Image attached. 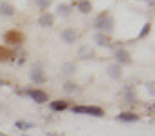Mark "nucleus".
<instances>
[{
	"label": "nucleus",
	"mask_w": 155,
	"mask_h": 136,
	"mask_svg": "<svg viewBox=\"0 0 155 136\" xmlns=\"http://www.w3.org/2000/svg\"><path fill=\"white\" fill-rule=\"evenodd\" d=\"M76 37H78V33L74 31V29H71V27L61 31V40H63V42H67V44H72V42L76 40Z\"/></svg>",
	"instance_id": "nucleus-5"
},
{
	"label": "nucleus",
	"mask_w": 155,
	"mask_h": 136,
	"mask_svg": "<svg viewBox=\"0 0 155 136\" xmlns=\"http://www.w3.org/2000/svg\"><path fill=\"white\" fill-rule=\"evenodd\" d=\"M78 9H79L81 13H88V11L92 9V5H90V2H88V0H81V2L78 4Z\"/></svg>",
	"instance_id": "nucleus-13"
},
{
	"label": "nucleus",
	"mask_w": 155,
	"mask_h": 136,
	"mask_svg": "<svg viewBox=\"0 0 155 136\" xmlns=\"http://www.w3.org/2000/svg\"><path fill=\"white\" fill-rule=\"evenodd\" d=\"M108 75L112 78H119L121 76V65H110L108 67Z\"/></svg>",
	"instance_id": "nucleus-14"
},
{
	"label": "nucleus",
	"mask_w": 155,
	"mask_h": 136,
	"mask_svg": "<svg viewBox=\"0 0 155 136\" xmlns=\"http://www.w3.org/2000/svg\"><path fill=\"white\" fill-rule=\"evenodd\" d=\"M74 89H76L74 84H67V85H65V91H74Z\"/></svg>",
	"instance_id": "nucleus-20"
},
{
	"label": "nucleus",
	"mask_w": 155,
	"mask_h": 136,
	"mask_svg": "<svg viewBox=\"0 0 155 136\" xmlns=\"http://www.w3.org/2000/svg\"><path fill=\"white\" fill-rule=\"evenodd\" d=\"M49 107H51V111H65L69 107V102L67 100H56V102H51Z\"/></svg>",
	"instance_id": "nucleus-8"
},
{
	"label": "nucleus",
	"mask_w": 155,
	"mask_h": 136,
	"mask_svg": "<svg viewBox=\"0 0 155 136\" xmlns=\"http://www.w3.org/2000/svg\"><path fill=\"white\" fill-rule=\"evenodd\" d=\"M116 58H117V62H119V64H132V58H130L128 51H124V49H117Z\"/></svg>",
	"instance_id": "nucleus-7"
},
{
	"label": "nucleus",
	"mask_w": 155,
	"mask_h": 136,
	"mask_svg": "<svg viewBox=\"0 0 155 136\" xmlns=\"http://www.w3.org/2000/svg\"><path fill=\"white\" fill-rule=\"evenodd\" d=\"M117 120H119V122H137V120H139V114H134V113H121V114H117Z\"/></svg>",
	"instance_id": "nucleus-10"
},
{
	"label": "nucleus",
	"mask_w": 155,
	"mask_h": 136,
	"mask_svg": "<svg viewBox=\"0 0 155 136\" xmlns=\"http://www.w3.org/2000/svg\"><path fill=\"white\" fill-rule=\"evenodd\" d=\"M13 56H15V51L13 49L0 45V62H9V60H13Z\"/></svg>",
	"instance_id": "nucleus-6"
},
{
	"label": "nucleus",
	"mask_w": 155,
	"mask_h": 136,
	"mask_svg": "<svg viewBox=\"0 0 155 136\" xmlns=\"http://www.w3.org/2000/svg\"><path fill=\"white\" fill-rule=\"evenodd\" d=\"M0 136H2V134H0Z\"/></svg>",
	"instance_id": "nucleus-22"
},
{
	"label": "nucleus",
	"mask_w": 155,
	"mask_h": 136,
	"mask_svg": "<svg viewBox=\"0 0 155 136\" xmlns=\"http://www.w3.org/2000/svg\"><path fill=\"white\" fill-rule=\"evenodd\" d=\"M150 2H152V0H150Z\"/></svg>",
	"instance_id": "nucleus-21"
},
{
	"label": "nucleus",
	"mask_w": 155,
	"mask_h": 136,
	"mask_svg": "<svg viewBox=\"0 0 155 136\" xmlns=\"http://www.w3.org/2000/svg\"><path fill=\"white\" fill-rule=\"evenodd\" d=\"M13 13H15V7H13V5H9V4H2V5H0V15L11 16Z\"/></svg>",
	"instance_id": "nucleus-12"
},
{
	"label": "nucleus",
	"mask_w": 155,
	"mask_h": 136,
	"mask_svg": "<svg viewBox=\"0 0 155 136\" xmlns=\"http://www.w3.org/2000/svg\"><path fill=\"white\" fill-rule=\"evenodd\" d=\"M31 78H33V82H36V84H41L45 78H43V73H41V69L40 67H35L33 71H31Z\"/></svg>",
	"instance_id": "nucleus-11"
},
{
	"label": "nucleus",
	"mask_w": 155,
	"mask_h": 136,
	"mask_svg": "<svg viewBox=\"0 0 155 136\" xmlns=\"http://www.w3.org/2000/svg\"><path fill=\"white\" fill-rule=\"evenodd\" d=\"M4 40H5L7 44H11V45H20V44H24L25 37H24V33L13 29V31H7V33L4 35Z\"/></svg>",
	"instance_id": "nucleus-3"
},
{
	"label": "nucleus",
	"mask_w": 155,
	"mask_h": 136,
	"mask_svg": "<svg viewBox=\"0 0 155 136\" xmlns=\"http://www.w3.org/2000/svg\"><path fill=\"white\" fill-rule=\"evenodd\" d=\"M15 125H16V129H22V131H27V129H33V127H35V125L29 124V122H16Z\"/></svg>",
	"instance_id": "nucleus-16"
},
{
	"label": "nucleus",
	"mask_w": 155,
	"mask_h": 136,
	"mask_svg": "<svg viewBox=\"0 0 155 136\" xmlns=\"http://www.w3.org/2000/svg\"><path fill=\"white\" fill-rule=\"evenodd\" d=\"M36 4H38L41 9H45V7H49V4H51V0H36Z\"/></svg>",
	"instance_id": "nucleus-18"
},
{
	"label": "nucleus",
	"mask_w": 155,
	"mask_h": 136,
	"mask_svg": "<svg viewBox=\"0 0 155 136\" xmlns=\"http://www.w3.org/2000/svg\"><path fill=\"white\" fill-rule=\"evenodd\" d=\"M74 114H90V116H103V109L96 105H74L72 107Z\"/></svg>",
	"instance_id": "nucleus-2"
},
{
	"label": "nucleus",
	"mask_w": 155,
	"mask_h": 136,
	"mask_svg": "<svg viewBox=\"0 0 155 136\" xmlns=\"http://www.w3.org/2000/svg\"><path fill=\"white\" fill-rule=\"evenodd\" d=\"M94 26H96L99 31H112V29H114V18L105 11V13H101V15L96 18Z\"/></svg>",
	"instance_id": "nucleus-1"
},
{
	"label": "nucleus",
	"mask_w": 155,
	"mask_h": 136,
	"mask_svg": "<svg viewBox=\"0 0 155 136\" xmlns=\"http://www.w3.org/2000/svg\"><path fill=\"white\" fill-rule=\"evenodd\" d=\"M96 42H97L99 45H107V47L112 44V42H110V38H108V37H105V35H96Z\"/></svg>",
	"instance_id": "nucleus-15"
},
{
	"label": "nucleus",
	"mask_w": 155,
	"mask_h": 136,
	"mask_svg": "<svg viewBox=\"0 0 155 136\" xmlns=\"http://www.w3.org/2000/svg\"><path fill=\"white\" fill-rule=\"evenodd\" d=\"M69 11H71L69 5H65V4H60V5H58V13H60V15H69Z\"/></svg>",
	"instance_id": "nucleus-17"
},
{
	"label": "nucleus",
	"mask_w": 155,
	"mask_h": 136,
	"mask_svg": "<svg viewBox=\"0 0 155 136\" xmlns=\"http://www.w3.org/2000/svg\"><path fill=\"white\" fill-rule=\"evenodd\" d=\"M24 94H27L29 98H33L36 103H45L49 100L47 92H43V91H40V89H27V91H24Z\"/></svg>",
	"instance_id": "nucleus-4"
},
{
	"label": "nucleus",
	"mask_w": 155,
	"mask_h": 136,
	"mask_svg": "<svg viewBox=\"0 0 155 136\" xmlns=\"http://www.w3.org/2000/svg\"><path fill=\"white\" fill-rule=\"evenodd\" d=\"M52 22H54V16H52L51 13H43L38 20V24L41 27H49V26H52Z\"/></svg>",
	"instance_id": "nucleus-9"
},
{
	"label": "nucleus",
	"mask_w": 155,
	"mask_h": 136,
	"mask_svg": "<svg viewBox=\"0 0 155 136\" xmlns=\"http://www.w3.org/2000/svg\"><path fill=\"white\" fill-rule=\"evenodd\" d=\"M150 27H152V26H150V24H146V26H144V29H143V33H141V35H139V37H141V38H143V37H144V35H146V33H150Z\"/></svg>",
	"instance_id": "nucleus-19"
}]
</instances>
